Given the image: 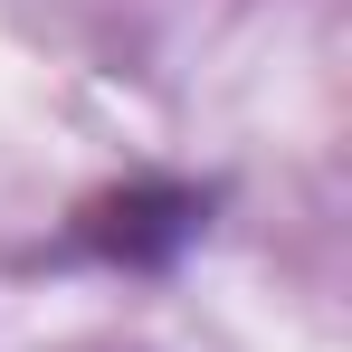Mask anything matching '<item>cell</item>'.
<instances>
[{
    "label": "cell",
    "mask_w": 352,
    "mask_h": 352,
    "mask_svg": "<svg viewBox=\"0 0 352 352\" xmlns=\"http://www.w3.org/2000/svg\"><path fill=\"white\" fill-rule=\"evenodd\" d=\"M200 219H210L200 190L133 181V190H105V200L76 210V248H96V257H115V267H172L181 248L200 238Z\"/></svg>",
    "instance_id": "1"
}]
</instances>
